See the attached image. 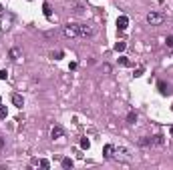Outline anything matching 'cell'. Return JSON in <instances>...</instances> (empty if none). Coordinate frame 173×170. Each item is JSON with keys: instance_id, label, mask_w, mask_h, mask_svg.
Here are the masks:
<instances>
[{"instance_id": "6da1fadb", "label": "cell", "mask_w": 173, "mask_h": 170, "mask_svg": "<svg viewBox=\"0 0 173 170\" xmlns=\"http://www.w3.org/2000/svg\"><path fill=\"white\" fill-rule=\"evenodd\" d=\"M145 20H147V24H151V26H159V24H163L165 16H163L161 12H149Z\"/></svg>"}, {"instance_id": "7a4b0ae2", "label": "cell", "mask_w": 173, "mask_h": 170, "mask_svg": "<svg viewBox=\"0 0 173 170\" xmlns=\"http://www.w3.org/2000/svg\"><path fill=\"white\" fill-rule=\"evenodd\" d=\"M62 34H65L66 38H75V36H79V24H66V26L62 28Z\"/></svg>"}, {"instance_id": "3957f363", "label": "cell", "mask_w": 173, "mask_h": 170, "mask_svg": "<svg viewBox=\"0 0 173 170\" xmlns=\"http://www.w3.org/2000/svg\"><path fill=\"white\" fill-rule=\"evenodd\" d=\"M93 34H95V28L93 26H89V24H79V36L89 38V36H93Z\"/></svg>"}, {"instance_id": "277c9868", "label": "cell", "mask_w": 173, "mask_h": 170, "mask_svg": "<svg viewBox=\"0 0 173 170\" xmlns=\"http://www.w3.org/2000/svg\"><path fill=\"white\" fill-rule=\"evenodd\" d=\"M65 136V130H62V126H52V130H50V138L52 140H58Z\"/></svg>"}, {"instance_id": "5b68a950", "label": "cell", "mask_w": 173, "mask_h": 170, "mask_svg": "<svg viewBox=\"0 0 173 170\" xmlns=\"http://www.w3.org/2000/svg\"><path fill=\"white\" fill-rule=\"evenodd\" d=\"M115 152H117V158H123V160H131V154H129V150L127 148H123V146H119V148H115Z\"/></svg>"}, {"instance_id": "8992f818", "label": "cell", "mask_w": 173, "mask_h": 170, "mask_svg": "<svg viewBox=\"0 0 173 170\" xmlns=\"http://www.w3.org/2000/svg\"><path fill=\"white\" fill-rule=\"evenodd\" d=\"M103 156L111 160L113 156H115V146H113V144H105V148H103Z\"/></svg>"}, {"instance_id": "52a82bcc", "label": "cell", "mask_w": 173, "mask_h": 170, "mask_svg": "<svg viewBox=\"0 0 173 170\" xmlns=\"http://www.w3.org/2000/svg\"><path fill=\"white\" fill-rule=\"evenodd\" d=\"M127 26H129V18L127 16H119L117 18V28L119 30H127Z\"/></svg>"}, {"instance_id": "ba28073f", "label": "cell", "mask_w": 173, "mask_h": 170, "mask_svg": "<svg viewBox=\"0 0 173 170\" xmlns=\"http://www.w3.org/2000/svg\"><path fill=\"white\" fill-rule=\"evenodd\" d=\"M12 104H14V106H18V108H22V104H24L22 96H20V94H12Z\"/></svg>"}, {"instance_id": "9c48e42d", "label": "cell", "mask_w": 173, "mask_h": 170, "mask_svg": "<svg viewBox=\"0 0 173 170\" xmlns=\"http://www.w3.org/2000/svg\"><path fill=\"white\" fill-rule=\"evenodd\" d=\"M43 12H44L46 18H50V16H52V8H50V4H48V2H44V4H43Z\"/></svg>"}, {"instance_id": "30bf717a", "label": "cell", "mask_w": 173, "mask_h": 170, "mask_svg": "<svg viewBox=\"0 0 173 170\" xmlns=\"http://www.w3.org/2000/svg\"><path fill=\"white\" fill-rule=\"evenodd\" d=\"M125 48H127V44H125L123 40H119V42H117V44H115V50H117V52H123Z\"/></svg>"}, {"instance_id": "8fae6325", "label": "cell", "mask_w": 173, "mask_h": 170, "mask_svg": "<svg viewBox=\"0 0 173 170\" xmlns=\"http://www.w3.org/2000/svg\"><path fill=\"white\" fill-rule=\"evenodd\" d=\"M10 58H12V60H18V58H20V50L18 48H12L10 50Z\"/></svg>"}, {"instance_id": "7c38bea8", "label": "cell", "mask_w": 173, "mask_h": 170, "mask_svg": "<svg viewBox=\"0 0 173 170\" xmlns=\"http://www.w3.org/2000/svg\"><path fill=\"white\" fill-rule=\"evenodd\" d=\"M81 148H83V150H89V148H91V140H89V138H83V140H81Z\"/></svg>"}, {"instance_id": "4fadbf2b", "label": "cell", "mask_w": 173, "mask_h": 170, "mask_svg": "<svg viewBox=\"0 0 173 170\" xmlns=\"http://www.w3.org/2000/svg\"><path fill=\"white\" fill-rule=\"evenodd\" d=\"M73 160H71V158H62V168H73Z\"/></svg>"}, {"instance_id": "5bb4252c", "label": "cell", "mask_w": 173, "mask_h": 170, "mask_svg": "<svg viewBox=\"0 0 173 170\" xmlns=\"http://www.w3.org/2000/svg\"><path fill=\"white\" fill-rule=\"evenodd\" d=\"M135 120H137V114H135V112H129V114H127V122H129V124H135Z\"/></svg>"}, {"instance_id": "9a60e30c", "label": "cell", "mask_w": 173, "mask_h": 170, "mask_svg": "<svg viewBox=\"0 0 173 170\" xmlns=\"http://www.w3.org/2000/svg\"><path fill=\"white\" fill-rule=\"evenodd\" d=\"M139 144H141V146H149V144H153V140H151V138H141V140H139Z\"/></svg>"}, {"instance_id": "2e32d148", "label": "cell", "mask_w": 173, "mask_h": 170, "mask_svg": "<svg viewBox=\"0 0 173 170\" xmlns=\"http://www.w3.org/2000/svg\"><path fill=\"white\" fill-rule=\"evenodd\" d=\"M157 86H159V90H161V94H167V84L165 82H159Z\"/></svg>"}, {"instance_id": "e0dca14e", "label": "cell", "mask_w": 173, "mask_h": 170, "mask_svg": "<svg viewBox=\"0 0 173 170\" xmlns=\"http://www.w3.org/2000/svg\"><path fill=\"white\" fill-rule=\"evenodd\" d=\"M163 138H165V136L157 134V136H155V140H153V142H155V144H163V142H165V140H163Z\"/></svg>"}, {"instance_id": "ac0fdd59", "label": "cell", "mask_w": 173, "mask_h": 170, "mask_svg": "<svg viewBox=\"0 0 173 170\" xmlns=\"http://www.w3.org/2000/svg\"><path fill=\"white\" fill-rule=\"evenodd\" d=\"M61 56H62V52H61V50H57V52H50V58H54V60H58Z\"/></svg>"}, {"instance_id": "d6986e66", "label": "cell", "mask_w": 173, "mask_h": 170, "mask_svg": "<svg viewBox=\"0 0 173 170\" xmlns=\"http://www.w3.org/2000/svg\"><path fill=\"white\" fill-rule=\"evenodd\" d=\"M119 64H121V66H129L131 62L127 60V58H119Z\"/></svg>"}, {"instance_id": "ffe728a7", "label": "cell", "mask_w": 173, "mask_h": 170, "mask_svg": "<svg viewBox=\"0 0 173 170\" xmlns=\"http://www.w3.org/2000/svg\"><path fill=\"white\" fill-rule=\"evenodd\" d=\"M39 164H40L43 168H48V166H50V162H48V160H39Z\"/></svg>"}, {"instance_id": "44dd1931", "label": "cell", "mask_w": 173, "mask_h": 170, "mask_svg": "<svg viewBox=\"0 0 173 170\" xmlns=\"http://www.w3.org/2000/svg\"><path fill=\"white\" fill-rule=\"evenodd\" d=\"M6 108H4V106H0V118H6Z\"/></svg>"}, {"instance_id": "7402d4cb", "label": "cell", "mask_w": 173, "mask_h": 170, "mask_svg": "<svg viewBox=\"0 0 173 170\" xmlns=\"http://www.w3.org/2000/svg\"><path fill=\"white\" fill-rule=\"evenodd\" d=\"M101 70H103V72H107V74H109V72H111V66H109V64H103V66H101Z\"/></svg>"}, {"instance_id": "603a6c76", "label": "cell", "mask_w": 173, "mask_h": 170, "mask_svg": "<svg viewBox=\"0 0 173 170\" xmlns=\"http://www.w3.org/2000/svg\"><path fill=\"white\" fill-rule=\"evenodd\" d=\"M167 46H169V48H173V36H167Z\"/></svg>"}, {"instance_id": "cb8c5ba5", "label": "cell", "mask_w": 173, "mask_h": 170, "mask_svg": "<svg viewBox=\"0 0 173 170\" xmlns=\"http://www.w3.org/2000/svg\"><path fill=\"white\" fill-rule=\"evenodd\" d=\"M6 76H8L6 70H0V80H6Z\"/></svg>"}, {"instance_id": "d4e9b609", "label": "cell", "mask_w": 173, "mask_h": 170, "mask_svg": "<svg viewBox=\"0 0 173 170\" xmlns=\"http://www.w3.org/2000/svg\"><path fill=\"white\" fill-rule=\"evenodd\" d=\"M141 74H143V66H139L137 70H135V76H141Z\"/></svg>"}, {"instance_id": "484cf974", "label": "cell", "mask_w": 173, "mask_h": 170, "mask_svg": "<svg viewBox=\"0 0 173 170\" xmlns=\"http://www.w3.org/2000/svg\"><path fill=\"white\" fill-rule=\"evenodd\" d=\"M0 148H4V138H0Z\"/></svg>"}, {"instance_id": "4316f807", "label": "cell", "mask_w": 173, "mask_h": 170, "mask_svg": "<svg viewBox=\"0 0 173 170\" xmlns=\"http://www.w3.org/2000/svg\"><path fill=\"white\" fill-rule=\"evenodd\" d=\"M171 136H173V126H171Z\"/></svg>"}, {"instance_id": "83f0119b", "label": "cell", "mask_w": 173, "mask_h": 170, "mask_svg": "<svg viewBox=\"0 0 173 170\" xmlns=\"http://www.w3.org/2000/svg\"><path fill=\"white\" fill-rule=\"evenodd\" d=\"M0 14H2V6H0Z\"/></svg>"}, {"instance_id": "f1b7e54d", "label": "cell", "mask_w": 173, "mask_h": 170, "mask_svg": "<svg viewBox=\"0 0 173 170\" xmlns=\"http://www.w3.org/2000/svg\"><path fill=\"white\" fill-rule=\"evenodd\" d=\"M0 102H2V98H0Z\"/></svg>"}]
</instances>
